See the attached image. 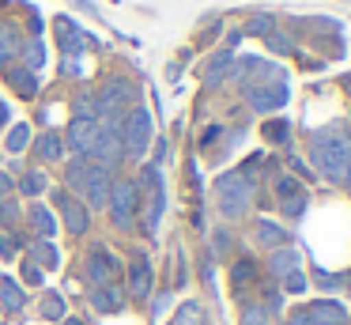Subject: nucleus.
<instances>
[{
    "mask_svg": "<svg viewBox=\"0 0 351 325\" xmlns=\"http://www.w3.org/2000/svg\"><path fill=\"white\" fill-rule=\"evenodd\" d=\"M310 159L332 181H351V128H321L310 136Z\"/></svg>",
    "mask_w": 351,
    "mask_h": 325,
    "instance_id": "obj_1",
    "label": "nucleus"
},
{
    "mask_svg": "<svg viewBox=\"0 0 351 325\" xmlns=\"http://www.w3.org/2000/svg\"><path fill=\"white\" fill-rule=\"evenodd\" d=\"M245 208H250V181L242 174H223L219 178V212L238 219Z\"/></svg>",
    "mask_w": 351,
    "mask_h": 325,
    "instance_id": "obj_2",
    "label": "nucleus"
},
{
    "mask_svg": "<svg viewBox=\"0 0 351 325\" xmlns=\"http://www.w3.org/2000/svg\"><path fill=\"white\" fill-rule=\"evenodd\" d=\"M129 102H132V83L110 80L106 87L99 91V102H95V110H99L102 121H110V125H114V121L121 117L125 110H129Z\"/></svg>",
    "mask_w": 351,
    "mask_h": 325,
    "instance_id": "obj_3",
    "label": "nucleus"
},
{
    "mask_svg": "<svg viewBox=\"0 0 351 325\" xmlns=\"http://www.w3.org/2000/svg\"><path fill=\"white\" fill-rule=\"evenodd\" d=\"M147 140H152V113L132 110L129 117H125V128H121V148L129 151V155H144Z\"/></svg>",
    "mask_w": 351,
    "mask_h": 325,
    "instance_id": "obj_4",
    "label": "nucleus"
},
{
    "mask_svg": "<svg viewBox=\"0 0 351 325\" xmlns=\"http://www.w3.org/2000/svg\"><path fill=\"white\" fill-rule=\"evenodd\" d=\"M121 133H117V125H99V133H95V140H91V151H87V155L95 159V163L99 166H117V159H121Z\"/></svg>",
    "mask_w": 351,
    "mask_h": 325,
    "instance_id": "obj_5",
    "label": "nucleus"
},
{
    "mask_svg": "<svg viewBox=\"0 0 351 325\" xmlns=\"http://www.w3.org/2000/svg\"><path fill=\"white\" fill-rule=\"evenodd\" d=\"M106 204H110V212H114V223L129 227L132 219H136V186H132V181H114Z\"/></svg>",
    "mask_w": 351,
    "mask_h": 325,
    "instance_id": "obj_6",
    "label": "nucleus"
},
{
    "mask_svg": "<svg viewBox=\"0 0 351 325\" xmlns=\"http://www.w3.org/2000/svg\"><path fill=\"white\" fill-rule=\"evenodd\" d=\"M110 170L106 166H99V163H87V174H84V186H80V193L87 197V204H95V208H102L106 204V197H110Z\"/></svg>",
    "mask_w": 351,
    "mask_h": 325,
    "instance_id": "obj_7",
    "label": "nucleus"
},
{
    "mask_svg": "<svg viewBox=\"0 0 351 325\" xmlns=\"http://www.w3.org/2000/svg\"><path fill=\"white\" fill-rule=\"evenodd\" d=\"M272 272H276V280L287 284V291H302V287H306L302 272H298V254H295V249H287V246H280L272 254Z\"/></svg>",
    "mask_w": 351,
    "mask_h": 325,
    "instance_id": "obj_8",
    "label": "nucleus"
},
{
    "mask_svg": "<svg viewBox=\"0 0 351 325\" xmlns=\"http://www.w3.org/2000/svg\"><path fill=\"white\" fill-rule=\"evenodd\" d=\"M276 197H280V208L287 216H302L306 212V193L295 178H276Z\"/></svg>",
    "mask_w": 351,
    "mask_h": 325,
    "instance_id": "obj_9",
    "label": "nucleus"
},
{
    "mask_svg": "<svg viewBox=\"0 0 351 325\" xmlns=\"http://www.w3.org/2000/svg\"><path fill=\"white\" fill-rule=\"evenodd\" d=\"M95 133H99V117H76L69 125V148L76 151V155H87V151H91Z\"/></svg>",
    "mask_w": 351,
    "mask_h": 325,
    "instance_id": "obj_10",
    "label": "nucleus"
},
{
    "mask_svg": "<svg viewBox=\"0 0 351 325\" xmlns=\"http://www.w3.org/2000/svg\"><path fill=\"white\" fill-rule=\"evenodd\" d=\"M114 272H117V261H114V254L110 249H91V257H87V276L95 280L99 287H106L110 280H114Z\"/></svg>",
    "mask_w": 351,
    "mask_h": 325,
    "instance_id": "obj_11",
    "label": "nucleus"
},
{
    "mask_svg": "<svg viewBox=\"0 0 351 325\" xmlns=\"http://www.w3.org/2000/svg\"><path fill=\"white\" fill-rule=\"evenodd\" d=\"M283 102H287V87H283V83H272V87H250V106L257 113L280 110Z\"/></svg>",
    "mask_w": 351,
    "mask_h": 325,
    "instance_id": "obj_12",
    "label": "nucleus"
},
{
    "mask_svg": "<svg viewBox=\"0 0 351 325\" xmlns=\"http://www.w3.org/2000/svg\"><path fill=\"white\" fill-rule=\"evenodd\" d=\"M310 322L313 325H343L348 322V310H343V302H336V299H321V302H313L310 310Z\"/></svg>",
    "mask_w": 351,
    "mask_h": 325,
    "instance_id": "obj_13",
    "label": "nucleus"
},
{
    "mask_svg": "<svg viewBox=\"0 0 351 325\" xmlns=\"http://www.w3.org/2000/svg\"><path fill=\"white\" fill-rule=\"evenodd\" d=\"M147 291H152V265H147V257H132L129 295H132V299H147Z\"/></svg>",
    "mask_w": 351,
    "mask_h": 325,
    "instance_id": "obj_14",
    "label": "nucleus"
},
{
    "mask_svg": "<svg viewBox=\"0 0 351 325\" xmlns=\"http://www.w3.org/2000/svg\"><path fill=\"white\" fill-rule=\"evenodd\" d=\"M61 212H64V223H69V234H84L87 223H91V216H87V208L80 201H72V197H61Z\"/></svg>",
    "mask_w": 351,
    "mask_h": 325,
    "instance_id": "obj_15",
    "label": "nucleus"
},
{
    "mask_svg": "<svg viewBox=\"0 0 351 325\" xmlns=\"http://www.w3.org/2000/svg\"><path fill=\"white\" fill-rule=\"evenodd\" d=\"M91 302H95V310H102V314H114V310H121V291L117 287H95V295H91Z\"/></svg>",
    "mask_w": 351,
    "mask_h": 325,
    "instance_id": "obj_16",
    "label": "nucleus"
},
{
    "mask_svg": "<svg viewBox=\"0 0 351 325\" xmlns=\"http://www.w3.org/2000/svg\"><path fill=\"white\" fill-rule=\"evenodd\" d=\"M61 45H64V53H72V57L80 60V49H84V34H80L76 23L61 19Z\"/></svg>",
    "mask_w": 351,
    "mask_h": 325,
    "instance_id": "obj_17",
    "label": "nucleus"
},
{
    "mask_svg": "<svg viewBox=\"0 0 351 325\" xmlns=\"http://www.w3.org/2000/svg\"><path fill=\"white\" fill-rule=\"evenodd\" d=\"M0 302H4V306H8V310H19V306H23V291H19V284H16V280H0Z\"/></svg>",
    "mask_w": 351,
    "mask_h": 325,
    "instance_id": "obj_18",
    "label": "nucleus"
},
{
    "mask_svg": "<svg viewBox=\"0 0 351 325\" xmlns=\"http://www.w3.org/2000/svg\"><path fill=\"white\" fill-rule=\"evenodd\" d=\"M16 53H19L16 30H12V27H0V65H4V60H12Z\"/></svg>",
    "mask_w": 351,
    "mask_h": 325,
    "instance_id": "obj_19",
    "label": "nucleus"
},
{
    "mask_svg": "<svg viewBox=\"0 0 351 325\" xmlns=\"http://www.w3.org/2000/svg\"><path fill=\"white\" fill-rule=\"evenodd\" d=\"M61 148H64L61 133H42V140H38L42 159H61Z\"/></svg>",
    "mask_w": 351,
    "mask_h": 325,
    "instance_id": "obj_20",
    "label": "nucleus"
},
{
    "mask_svg": "<svg viewBox=\"0 0 351 325\" xmlns=\"http://www.w3.org/2000/svg\"><path fill=\"white\" fill-rule=\"evenodd\" d=\"M257 238L265 242V246H272V249H280L283 242H287V234L280 231L276 223H257Z\"/></svg>",
    "mask_w": 351,
    "mask_h": 325,
    "instance_id": "obj_21",
    "label": "nucleus"
},
{
    "mask_svg": "<svg viewBox=\"0 0 351 325\" xmlns=\"http://www.w3.org/2000/svg\"><path fill=\"white\" fill-rule=\"evenodd\" d=\"M31 223L38 227V231L46 234V238L57 231V223H53V216H49V208H42V204H34V208H31Z\"/></svg>",
    "mask_w": 351,
    "mask_h": 325,
    "instance_id": "obj_22",
    "label": "nucleus"
},
{
    "mask_svg": "<svg viewBox=\"0 0 351 325\" xmlns=\"http://www.w3.org/2000/svg\"><path fill=\"white\" fill-rule=\"evenodd\" d=\"M8 80L16 83V87L23 91V95H34V87H38V80H34V76L27 72V68H12V72H8Z\"/></svg>",
    "mask_w": 351,
    "mask_h": 325,
    "instance_id": "obj_23",
    "label": "nucleus"
},
{
    "mask_svg": "<svg viewBox=\"0 0 351 325\" xmlns=\"http://www.w3.org/2000/svg\"><path fill=\"white\" fill-rule=\"evenodd\" d=\"M84 174H87V155L72 159V163H69V186L80 189V186H84Z\"/></svg>",
    "mask_w": 351,
    "mask_h": 325,
    "instance_id": "obj_24",
    "label": "nucleus"
},
{
    "mask_svg": "<svg viewBox=\"0 0 351 325\" xmlns=\"http://www.w3.org/2000/svg\"><path fill=\"white\" fill-rule=\"evenodd\" d=\"M242 325H268V310L261 306V302H250L242 314Z\"/></svg>",
    "mask_w": 351,
    "mask_h": 325,
    "instance_id": "obj_25",
    "label": "nucleus"
},
{
    "mask_svg": "<svg viewBox=\"0 0 351 325\" xmlns=\"http://www.w3.org/2000/svg\"><path fill=\"white\" fill-rule=\"evenodd\" d=\"M19 189H23L27 197H38L42 189H46V178H42L38 170H31V174H27V178H23V181H19Z\"/></svg>",
    "mask_w": 351,
    "mask_h": 325,
    "instance_id": "obj_26",
    "label": "nucleus"
},
{
    "mask_svg": "<svg viewBox=\"0 0 351 325\" xmlns=\"http://www.w3.org/2000/svg\"><path fill=\"white\" fill-rule=\"evenodd\" d=\"M27 140H31V128H27V125H16V128H12V136H8V151H23Z\"/></svg>",
    "mask_w": 351,
    "mask_h": 325,
    "instance_id": "obj_27",
    "label": "nucleus"
},
{
    "mask_svg": "<svg viewBox=\"0 0 351 325\" xmlns=\"http://www.w3.org/2000/svg\"><path fill=\"white\" fill-rule=\"evenodd\" d=\"M178 325H200V306L197 302H185L182 314H178Z\"/></svg>",
    "mask_w": 351,
    "mask_h": 325,
    "instance_id": "obj_28",
    "label": "nucleus"
},
{
    "mask_svg": "<svg viewBox=\"0 0 351 325\" xmlns=\"http://www.w3.org/2000/svg\"><path fill=\"white\" fill-rule=\"evenodd\" d=\"M42 314H46V317H61V314H64L61 295H46V306H42Z\"/></svg>",
    "mask_w": 351,
    "mask_h": 325,
    "instance_id": "obj_29",
    "label": "nucleus"
},
{
    "mask_svg": "<svg viewBox=\"0 0 351 325\" xmlns=\"http://www.w3.org/2000/svg\"><path fill=\"white\" fill-rule=\"evenodd\" d=\"M0 254L8 257V261L19 254V238H16V234H4V238H0Z\"/></svg>",
    "mask_w": 351,
    "mask_h": 325,
    "instance_id": "obj_30",
    "label": "nucleus"
},
{
    "mask_svg": "<svg viewBox=\"0 0 351 325\" xmlns=\"http://www.w3.org/2000/svg\"><path fill=\"white\" fill-rule=\"evenodd\" d=\"M34 254L42 257V265H53L57 261V249L49 246V242H38V246H34Z\"/></svg>",
    "mask_w": 351,
    "mask_h": 325,
    "instance_id": "obj_31",
    "label": "nucleus"
},
{
    "mask_svg": "<svg viewBox=\"0 0 351 325\" xmlns=\"http://www.w3.org/2000/svg\"><path fill=\"white\" fill-rule=\"evenodd\" d=\"M27 65H31V68H42V45H38V42L27 45Z\"/></svg>",
    "mask_w": 351,
    "mask_h": 325,
    "instance_id": "obj_32",
    "label": "nucleus"
},
{
    "mask_svg": "<svg viewBox=\"0 0 351 325\" xmlns=\"http://www.w3.org/2000/svg\"><path fill=\"white\" fill-rule=\"evenodd\" d=\"M27 280H31V284H42V265L38 261H27Z\"/></svg>",
    "mask_w": 351,
    "mask_h": 325,
    "instance_id": "obj_33",
    "label": "nucleus"
},
{
    "mask_svg": "<svg viewBox=\"0 0 351 325\" xmlns=\"http://www.w3.org/2000/svg\"><path fill=\"white\" fill-rule=\"evenodd\" d=\"M268 136H272V140H287V125H268Z\"/></svg>",
    "mask_w": 351,
    "mask_h": 325,
    "instance_id": "obj_34",
    "label": "nucleus"
},
{
    "mask_svg": "<svg viewBox=\"0 0 351 325\" xmlns=\"http://www.w3.org/2000/svg\"><path fill=\"white\" fill-rule=\"evenodd\" d=\"M287 325H313V322H310V314H306V310H298V314H295V317H291V322H287Z\"/></svg>",
    "mask_w": 351,
    "mask_h": 325,
    "instance_id": "obj_35",
    "label": "nucleus"
},
{
    "mask_svg": "<svg viewBox=\"0 0 351 325\" xmlns=\"http://www.w3.org/2000/svg\"><path fill=\"white\" fill-rule=\"evenodd\" d=\"M250 30H253V34H265V30H268V19H253Z\"/></svg>",
    "mask_w": 351,
    "mask_h": 325,
    "instance_id": "obj_36",
    "label": "nucleus"
},
{
    "mask_svg": "<svg viewBox=\"0 0 351 325\" xmlns=\"http://www.w3.org/2000/svg\"><path fill=\"white\" fill-rule=\"evenodd\" d=\"M272 45H276V49H283V53L291 49V42H287V38H280V34H272Z\"/></svg>",
    "mask_w": 351,
    "mask_h": 325,
    "instance_id": "obj_37",
    "label": "nucleus"
},
{
    "mask_svg": "<svg viewBox=\"0 0 351 325\" xmlns=\"http://www.w3.org/2000/svg\"><path fill=\"white\" fill-rule=\"evenodd\" d=\"M4 189H12V178H8V174H0V193H4Z\"/></svg>",
    "mask_w": 351,
    "mask_h": 325,
    "instance_id": "obj_38",
    "label": "nucleus"
},
{
    "mask_svg": "<svg viewBox=\"0 0 351 325\" xmlns=\"http://www.w3.org/2000/svg\"><path fill=\"white\" fill-rule=\"evenodd\" d=\"M4 121H8V106H0V125H4Z\"/></svg>",
    "mask_w": 351,
    "mask_h": 325,
    "instance_id": "obj_39",
    "label": "nucleus"
},
{
    "mask_svg": "<svg viewBox=\"0 0 351 325\" xmlns=\"http://www.w3.org/2000/svg\"><path fill=\"white\" fill-rule=\"evenodd\" d=\"M64 325H84V322H80V317H64Z\"/></svg>",
    "mask_w": 351,
    "mask_h": 325,
    "instance_id": "obj_40",
    "label": "nucleus"
}]
</instances>
